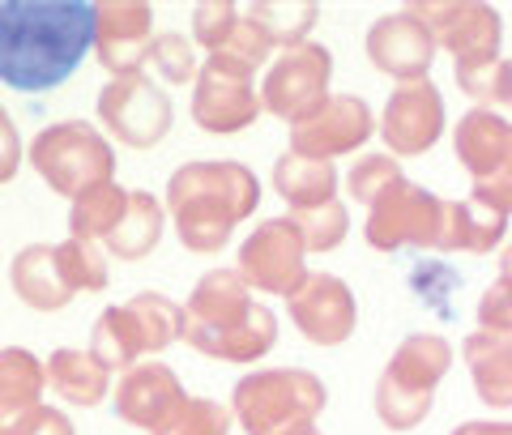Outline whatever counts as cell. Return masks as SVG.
<instances>
[{"label": "cell", "instance_id": "20", "mask_svg": "<svg viewBox=\"0 0 512 435\" xmlns=\"http://www.w3.org/2000/svg\"><path fill=\"white\" fill-rule=\"evenodd\" d=\"M184 401V384L180 376L171 372L167 363H154V359H141L133 363L116 384V397L111 406L124 418L128 427H141V431H158L171 418V410Z\"/></svg>", "mask_w": 512, "mask_h": 435}, {"label": "cell", "instance_id": "36", "mask_svg": "<svg viewBox=\"0 0 512 435\" xmlns=\"http://www.w3.org/2000/svg\"><path fill=\"white\" fill-rule=\"evenodd\" d=\"M239 22V5L235 0H205L192 13V47H205V52H218L222 43L231 39V30Z\"/></svg>", "mask_w": 512, "mask_h": 435}, {"label": "cell", "instance_id": "38", "mask_svg": "<svg viewBox=\"0 0 512 435\" xmlns=\"http://www.w3.org/2000/svg\"><path fill=\"white\" fill-rule=\"evenodd\" d=\"M9 435H77V431L69 423V414H60V410H52V406H43L39 401L35 410H26L18 418V427H13Z\"/></svg>", "mask_w": 512, "mask_h": 435}, {"label": "cell", "instance_id": "12", "mask_svg": "<svg viewBox=\"0 0 512 435\" xmlns=\"http://www.w3.org/2000/svg\"><path fill=\"white\" fill-rule=\"evenodd\" d=\"M175 107L146 73L111 77L99 94V124L128 150H154L171 133Z\"/></svg>", "mask_w": 512, "mask_h": 435}, {"label": "cell", "instance_id": "3", "mask_svg": "<svg viewBox=\"0 0 512 435\" xmlns=\"http://www.w3.org/2000/svg\"><path fill=\"white\" fill-rule=\"evenodd\" d=\"M180 337L218 363H256L278 346V316L252 299L235 269H210L184 308Z\"/></svg>", "mask_w": 512, "mask_h": 435}, {"label": "cell", "instance_id": "15", "mask_svg": "<svg viewBox=\"0 0 512 435\" xmlns=\"http://www.w3.org/2000/svg\"><path fill=\"white\" fill-rule=\"evenodd\" d=\"M154 47V9L146 0H103L94 5V47L111 77L141 73Z\"/></svg>", "mask_w": 512, "mask_h": 435}, {"label": "cell", "instance_id": "11", "mask_svg": "<svg viewBox=\"0 0 512 435\" xmlns=\"http://www.w3.org/2000/svg\"><path fill=\"white\" fill-rule=\"evenodd\" d=\"M440 222H444V201L410 180H397L384 188L380 197L367 205L363 239L376 252H397V248H431L440 244Z\"/></svg>", "mask_w": 512, "mask_h": 435}, {"label": "cell", "instance_id": "37", "mask_svg": "<svg viewBox=\"0 0 512 435\" xmlns=\"http://www.w3.org/2000/svg\"><path fill=\"white\" fill-rule=\"evenodd\" d=\"M478 325L487 333H512V278L500 273L478 299Z\"/></svg>", "mask_w": 512, "mask_h": 435}, {"label": "cell", "instance_id": "10", "mask_svg": "<svg viewBox=\"0 0 512 435\" xmlns=\"http://www.w3.org/2000/svg\"><path fill=\"white\" fill-rule=\"evenodd\" d=\"M329 82H333V52L325 43L308 39L299 47H286L269 64V73L261 82V111L299 128L329 103Z\"/></svg>", "mask_w": 512, "mask_h": 435}, {"label": "cell", "instance_id": "16", "mask_svg": "<svg viewBox=\"0 0 512 435\" xmlns=\"http://www.w3.org/2000/svg\"><path fill=\"white\" fill-rule=\"evenodd\" d=\"M444 133V99L431 86V77L423 82H402L380 116V137L393 150V158H419Z\"/></svg>", "mask_w": 512, "mask_h": 435}, {"label": "cell", "instance_id": "21", "mask_svg": "<svg viewBox=\"0 0 512 435\" xmlns=\"http://www.w3.org/2000/svg\"><path fill=\"white\" fill-rule=\"evenodd\" d=\"M9 282L18 290V299L35 312H60L73 303V290L64 282L60 261H56V244H30L13 256L9 265Z\"/></svg>", "mask_w": 512, "mask_h": 435}, {"label": "cell", "instance_id": "6", "mask_svg": "<svg viewBox=\"0 0 512 435\" xmlns=\"http://www.w3.org/2000/svg\"><path fill=\"white\" fill-rule=\"evenodd\" d=\"M453 367V346L440 333H410L376 380V418L389 431H414L436 406V389Z\"/></svg>", "mask_w": 512, "mask_h": 435}, {"label": "cell", "instance_id": "33", "mask_svg": "<svg viewBox=\"0 0 512 435\" xmlns=\"http://www.w3.org/2000/svg\"><path fill=\"white\" fill-rule=\"evenodd\" d=\"M146 60L154 64V73L163 77V82H171V86H188V82H197V73H201L197 47H192V39H184V35H158Z\"/></svg>", "mask_w": 512, "mask_h": 435}, {"label": "cell", "instance_id": "5", "mask_svg": "<svg viewBox=\"0 0 512 435\" xmlns=\"http://www.w3.org/2000/svg\"><path fill=\"white\" fill-rule=\"evenodd\" d=\"M325 384L303 367H265L235 384L231 414L244 435H312L325 414Z\"/></svg>", "mask_w": 512, "mask_h": 435}, {"label": "cell", "instance_id": "41", "mask_svg": "<svg viewBox=\"0 0 512 435\" xmlns=\"http://www.w3.org/2000/svg\"><path fill=\"white\" fill-rule=\"evenodd\" d=\"M453 435H512V423H461Z\"/></svg>", "mask_w": 512, "mask_h": 435}, {"label": "cell", "instance_id": "14", "mask_svg": "<svg viewBox=\"0 0 512 435\" xmlns=\"http://www.w3.org/2000/svg\"><path fill=\"white\" fill-rule=\"evenodd\" d=\"M192 86H197L192 90V120L214 137L244 133L261 116V94L252 86V73L239 64H227L218 56L201 60V73Z\"/></svg>", "mask_w": 512, "mask_h": 435}, {"label": "cell", "instance_id": "35", "mask_svg": "<svg viewBox=\"0 0 512 435\" xmlns=\"http://www.w3.org/2000/svg\"><path fill=\"white\" fill-rule=\"evenodd\" d=\"M397 180H406L402 175V163H393V154H363L355 167H350L346 175V188L350 197H355L359 205H372L384 188H393Z\"/></svg>", "mask_w": 512, "mask_h": 435}, {"label": "cell", "instance_id": "39", "mask_svg": "<svg viewBox=\"0 0 512 435\" xmlns=\"http://www.w3.org/2000/svg\"><path fill=\"white\" fill-rule=\"evenodd\" d=\"M22 167V141H18V128H13L9 111L0 107V184H9Z\"/></svg>", "mask_w": 512, "mask_h": 435}, {"label": "cell", "instance_id": "30", "mask_svg": "<svg viewBox=\"0 0 512 435\" xmlns=\"http://www.w3.org/2000/svg\"><path fill=\"white\" fill-rule=\"evenodd\" d=\"M235 414L214 397H184L154 435H231Z\"/></svg>", "mask_w": 512, "mask_h": 435}, {"label": "cell", "instance_id": "22", "mask_svg": "<svg viewBox=\"0 0 512 435\" xmlns=\"http://www.w3.org/2000/svg\"><path fill=\"white\" fill-rule=\"evenodd\" d=\"M461 354L478 401H487L491 410H512V333H470Z\"/></svg>", "mask_w": 512, "mask_h": 435}, {"label": "cell", "instance_id": "4", "mask_svg": "<svg viewBox=\"0 0 512 435\" xmlns=\"http://www.w3.org/2000/svg\"><path fill=\"white\" fill-rule=\"evenodd\" d=\"M406 13L419 22L431 43L453 56V77L461 94L478 103H495V73H500L504 18L483 0H414Z\"/></svg>", "mask_w": 512, "mask_h": 435}, {"label": "cell", "instance_id": "24", "mask_svg": "<svg viewBox=\"0 0 512 435\" xmlns=\"http://www.w3.org/2000/svg\"><path fill=\"white\" fill-rule=\"evenodd\" d=\"M43 380L52 384V393L60 401H73V406H99V401H107L111 393V372L94 359L90 350H52V359L43 363Z\"/></svg>", "mask_w": 512, "mask_h": 435}, {"label": "cell", "instance_id": "27", "mask_svg": "<svg viewBox=\"0 0 512 435\" xmlns=\"http://www.w3.org/2000/svg\"><path fill=\"white\" fill-rule=\"evenodd\" d=\"M274 192L295 209H316L325 201H338V171L333 163H316V158H299L286 150L274 163Z\"/></svg>", "mask_w": 512, "mask_h": 435}, {"label": "cell", "instance_id": "17", "mask_svg": "<svg viewBox=\"0 0 512 435\" xmlns=\"http://www.w3.org/2000/svg\"><path fill=\"white\" fill-rule=\"evenodd\" d=\"M372 133H376L372 107H367L359 94H333L308 124L291 128V154L316 158V163H333V158H342V154H355Z\"/></svg>", "mask_w": 512, "mask_h": 435}, {"label": "cell", "instance_id": "7", "mask_svg": "<svg viewBox=\"0 0 512 435\" xmlns=\"http://www.w3.org/2000/svg\"><path fill=\"white\" fill-rule=\"evenodd\" d=\"M180 329H184L180 303L158 295V290H141L124 308H107L94 320L90 354L107 372H128V367L141 363L146 354H158L171 342H180Z\"/></svg>", "mask_w": 512, "mask_h": 435}, {"label": "cell", "instance_id": "19", "mask_svg": "<svg viewBox=\"0 0 512 435\" xmlns=\"http://www.w3.org/2000/svg\"><path fill=\"white\" fill-rule=\"evenodd\" d=\"M367 60L376 64L384 77H397V82H423L431 73V60H436V43L431 35L410 18V13H384L367 26Z\"/></svg>", "mask_w": 512, "mask_h": 435}, {"label": "cell", "instance_id": "9", "mask_svg": "<svg viewBox=\"0 0 512 435\" xmlns=\"http://www.w3.org/2000/svg\"><path fill=\"white\" fill-rule=\"evenodd\" d=\"M457 163L470 175V201L512 214V124L487 107H474L453 128Z\"/></svg>", "mask_w": 512, "mask_h": 435}, {"label": "cell", "instance_id": "26", "mask_svg": "<svg viewBox=\"0 0 512 435\" xmlns=\"http://www.w3.org/2000/svg\"><path fill=\"white\" fill-rule=\"evenodd\" d=\"M43 389H47V380H43V363L35 354L18 346L0 350V435H9L26 410L39 406Z\"/></svg>", "mask_w": 512, "mask_h": 435}, {"label": "cell", "instance_id": "31", "mask_svg": "<svg viewBox=\"0 0 512 435\" xmlns=\"http://www.w3.org/2000/svg\"><path fill=\"white\" fill-rule=\"evenodd\" d=\"M291 222L299 227V239L308 252H333V248H342L350 235V214L342 201H325L316 209H295Z\"/></svg>", "mask_w": 512, "mask_h": 435}, {"label": "cell", "instance_id": "25", "mask_svg": "<svg viewBox=\"0 0 512 435\" xmlns=\"http://www.w3.org/2000/svg\"><path fill=\"white\" fill-rule=\"evenodd\" d=\"M163 218H167V209L158 205L154 192H128L124 214L103 239V248L111 256H120V261H146L163 244Z\"/></svg>", "mask_w": 512, "mask_h": 435}, {"label": "cell", "instance_id": "8", "mask_svg": "<svg viewBox=\"0 0 512 435\" xmlns=\"http://www.w3.org/2000/svg\"><path fill=\"white\" fill-rule=\"evenodd\" d=\"M30 167L56 197H86L90 188L111 184L116 171V150L111 141L86 120H64L52 124L30 141Z\"/></svg>", "mask_w": 512, "mask_h": 435}, {"label": "cell", "instance_id": "40", "mask_svg": "<svg viewBox=\"0 0 512 435\" xmlns=\"http://www.w3.org/2000/svg\"><path fill=\"white\" fill-rule=\"evenodd\" d=\"M495 103L512 111V60H500V73H495Z\"/></svg>", "mask_w": 512, "mask_h": 435}, {"label": "cell", "instance_id": "42", "mask_svg": "<svg viewBox=\"0 0 512 435\" xmlns=\"http://www.w3.org/2000/svg\"><path fill=\"white\" fill-rule=\"evenodd\" d=\"M500 273H508V278H512V244H508L504 256H500Z\"/></svg>", "mask_w": 512, "mask_h": 435}, {"label": "cell", "instance_id": "32", "mask_svg": "<svg viewBox=\"0 0 512 435\" xmlns=\"http://www.w3.org/2000/svg\"><path fill=\"white\" fill-rule=\"evenodd\" d=\"M56 261H60V273L69 290H103L107 286V256L99 244H90V239H64L56 244Z\"/></svg>", "mask_w": 512, "mask_h": 435}, {"label": "cell", "instance_id": "18", "mask_svg": "<svg viewBox=\"0 0 512 435\" xmlns=\"http://www.w3.org/2000/svg\"><path fill=\"white\" fill-rule=\"evenodd\" d=\"M291 320L312 346H342L359 325L355 295L333 273H308L291 295Z\"/></svg>", "mask_w": 512, "mask_h": 435}, {"label": "cell", "instance_id": "2", "mask_svg": "<svg viewBox=\"0 0 512 435\" xmlns=\"http://www.w3.org/2000/svg\"><path fill=\"white\" fill-rule=\"evenodd\" d=\"M261 205V180L235 158L184 163L167 180V214L180 244L197 256H210L231 239L239 222H248Z\"/></svg>", "mask_w": 512, "mask_h": 435}, {"label": "cell", "instance_id": "34", "mask_svg": "<svg viewBox=\"0 0 512 435\" xmlns=\"http://www.w3.org/2000/svg\"><path fill=\"white\" fill-rule=\"evenodd\" d=\"M269 52H274V43H269V35L261 26H256V18L248 9H239V22H235V30H231V39L218 47V60H227V64H239V69H248V73H256L261 64L269 60Z\"/></svg>", "mask_w": 512, "mask_h": 435}, {"label": "cell", "instance_id": "28", "mask_svg": "<svg viewBox=\"0 0 512 435\" xmlns=\"http://www.w3.org/2000/svg\"><path fill=\"white\" fill-rule=\"evenodd\" d=\"M124 205H128V188H120L116 180H111V184H99V188H90L86 197H77V201H73V214H69V231H73V239H90V244L107 239L111 227L120 222Z\"/></svg>", "mask_w": 512, "mask_h": 435}, {"label": "cell", "instance_id": "13", "mask_svg": "<svg viewBox=\"0 0 512 435\" xmlns=\"http://www.w3.org/2000/svg\"><path fill=\"white\" fill-rule=\"evenodd\" d=\"M303 256H308V248H303L295 222L291 218H269L244 239L235 273L248 282V290H265V295L291 299L303 286V278H308Z\"/></svg>", "mask_w": 512, "mask_h": 435}, {"label": "cell", "instance_id": "43", "mask_svg": "<svg viewBox=\"0 0 512 435\" xmlns=\"http://www.w3.org/2000/svg\"><path fill=\"white\" fill-rule=\"evenodd\" d=\"M312 435H320V431H312Z\"/></svg>", "mask_w": 512, "mask_h": 435}, {"label": "cell", "instance_id": "1", "mask_svg": "<svg viewBox=\"0 0 512 435\" xmlns=\"http://www.w3.org/2000/svg\"><path fill=\"white\" fill-rule=\"evenodd\" d=\"M94 47L86 0H0V82L43 94L64 86Z\"/></svg>", "mask_w": 512, "mask_h": 435}, {"label": "cell", "instance_id": "29", "mask_svg": "<svg viewBox=\"0 0 512 435\" xmlns=\"http://www.w3.org/2000/svg\"><path fill=\"white\" fill-rule=\"evenodd\" d=\"M248 13L269 35V43L282 47V52L286 47L308 43L312 26L320 22V5H308V0H299V5H274V0H261V5H248Z\"/></svg>", "mask_w": 512, "mask_h": 435}, {"label": "cell", "instance_id": "23", "mask_svg": "<svg viewBox=\"0 0 512 435\" xmlns=\"http://www.w3.org/2000/svg\"><path fill=\"white\" fill-rule=\"evenodd\" d=\"M508 231V218L478 201H444V222H440V244L436 252H470L487 256L500 248Z\"/></svg>", "mask_w": 512, "mask_h": 435}]
</instances>
